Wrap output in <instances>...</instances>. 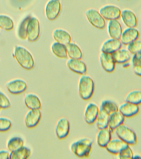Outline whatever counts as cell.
<instances>
[{
	"label": "cell",
	"instance_id": "obj_1",
	"mask_svg": "<svg viewBox=\"0 0 141 159\" xmlns=\"http://www.w3.org/2000/svg\"><path fill=\"white\" fill-rule=\"evenodd\" d=\"M93 140L88 138H83L73 142L70 150L73 154L80 158L88 157L91 152Z\"/></svg>",
	"mask_w": 141,
	"mask_h": 159
},
{
	"label": "cell",
	"instance_id": "obj_2",
	"mask_svg": "<svg viewBox=\"0 0 141 159\" xmlns=\"http://www.w3.org/2000/svg\"><path fill=\"white\" fill-rule=\"evenodd\" d=\"M95 84L90 76L82 75L78 84V91L80 98L84 100H88L92 97L95 91Z\"/></svg>",
	"mask_w": 141,
	"mask_h": 159
},
{
	"label": "cell",
	"instance_id": "obj_3",
	"mask_svg": "<svg viewBox=\"0 0 141 159\" xmlns=\"http://www.w3.org/2000/svg\"><path fill=\"white\" fill-rule=\"evenodd\" d=\"M15 57L24 69L30 70L34 68V62L30 52L21 46H16L14 50Z\"/></svg>",
	"mask_w": 141,
	"mask_h": 159
},
{
	"label": "cell",
	"instance_id": "obj_4",
	"mask_svg": "<svg viewBox=\"0 0 141 159\" xmlns=\"http://www.w3.org/2000/svg\"><path fill=\"white\" fill-rule=\"evenodd\" d=\"M114 131L117 138L129 145H135L137 143V135L131 128L123 124L117 127Z\"/></svg>",
	"mask_w": 141,
	"mask_h": 159
},
{
	"label": "cell",
	"instance_id": "obj_5",
	"mask_svg": "<svg viewBox=\"0 0 141 159\" xmlns=\"http://www.w3.org/2000/svg\"><path fill=\"white\" fill-rule=\"evenodd\" d=\"M85 14L88 20L94 27L102 30L106 27L104 19L96 9L91 8L86 10Z\"/></svg>",
	"mask_w": 141,
	"mask_h": 159
},
{
	"label": "cell",
	"instance_id": "obj_6",
	"mask_svg": "<svg viewBox=\"0 0 141 159\" xmlns=\"http://www.w3.org/2000/svg\"><path fill=\"white\" fill-rule=\"evenodd\" d=\"M99 12L104 19L109 21L118 19L121 17V11L118 6L108 4L101 7Z\"/></svg>",
	"mask_w": 141,
	"mask_h": 159
},
{
	"label": "cell",
	"instance_id": "obj_7",
	"mask_svg": "<svg viewBox=\"0 0 141 159\" xmlns=\"http://www.w3.org/2000/svg\"><path fill=\"white\" fill-rule=\"evenodd\" d=\"M61 4L60 0H49L45 7V14L49 20L56 19L61 11Z\"/></svg>",
	"mask_w": 141,
	"mask_h": 159
},
{
	"label": "cell",
	"instance_id": "obj_8",
	"mask_svg": "<svg viewBox=\"0 0 141 159\" xmlns=\"http://www.w3.org/2000/svg\"><path fill=\"white\" fill-rule=\"evenodd\" d=\"M27 38L29 42L36 41L40 34V25L37 19L31 17L27 27Z\"/></svg>",
	"mask_w": 141,
	"mask_h": 159
},
{
	"label": "cell",
	"instance_id": "obj_9",
	"mask_svg": "<svg viewBox=\"0 0 141 159\" xmlns=\"http://www.w3.org/2000/svg\"><path fill=\"white\" fill-rule=\"evenodd\" d=\"M55 133L60 140L65 139L68 135L70 130V124L68 119L65 117L60 118L57 122Z\"/></svg>",
	"mask_w": 141,
	"mask_h": 159
},
{
	"label": "cell",
	"instance_id": "obj_10",
	"mask_svg": "<svg viewBox=\"0 0 141 159\" xmlns=\"http://www.w3.org/2000/svg\"><path fill=\"white\" fill-rule=\"evenodd\" d=\"M8 92L13 94H22L26 90L27 84L25 81L20 79L10 81L6 84Z\"/></svg>",
	"mask_w": 141,
	"mask_h": 159
},
{
	"label": "cell",
	"instance_id": "obj_11",
	"mask_svg": "<svg viewBox=\"0 0 141 159\" xmlns=\"http://www.w3.org/2000/svg\"><path fill=\"white\" fill-rule=\"evenodd\" d=\"M42 118L40 109H30L27 113L24 119L26 126L28 129H33L36 127Z\"/></svg>",
	"mask_w": 141,
	"mask_h": 159
},
{
	"label": "cell",
	"instance_id": "obj_12",
	"mask_svg": "<svg viewBox=\"0 0 141 159\" xmlns=\"http://www.w3.org/2000/svg\"><path fill=\"white\" fill-rule=\"evenodd\" d=\"M99 111V107L93 102L87 104L84 112L85 121L89 125L94 124L96 121Z\"/></svg>",
	"mask_w": 141,
	"mask_h": 159
},
{
	"label": "cell",
	"instance_id": "obj_13",
	"mask_svg": "<svg viewBox=\"0 0 141 159\" xmlns=\"http://www.w3.org/2000/svg\"><path fill=\"white\" fill-rule=\"evenodd\" d=\"M99 61L101 66L106 72L111 73L114 71L116 63L111 54L101 52Z\"/></svg>",
	"mask_w": 141,
	"mask_h": 159
},
{
	"label": "cell",
	"instance_id": "obj_14",
	"mask_svg": "<svg viewBox=\"0 0 141 159\" xmlns=\"http://www.w3.org/2000/svg\"><path fill=\"white\" fill-rule=\"evenodd\" d=\"M139 36L138 30L135 28L128 27L122 31L120 37V41L122 44L127 45L129 43L138 39Z\"/></svg>",
	"mask_w": 141,
	"mask_h": 159
},
{
	"label": "cell",
	"instance_id": "obj_15",
	"mask_svg": "<svg viewBox=\"0 0 141 159\" xmlns=\"http://www.w3.org/2000/svg\"><path fill=\"white\" fill-rule=\"evenodd\" d=\"M118 111L125 117H132L138 114L139 111V105L125 102L118 107Z\"/></svg>",
	"mask_w": 141,
	"mask_h": 159
},
{
	"label": "cell",
	"instance_id": "obj_16",
	"mask_svg": "<svg viewBox=\"0 0 141 159\" xmlns=\"http://www.w3.org/2000/svg\"><path fill=\"white\" fill-rule=\"evenodd\" d=\"M66 65L70 70L75 73L81 75L86 74V66L85 62L81 59L70 58L67 61Z\"/></svg>",
	"mask_w": 141,
	"mask_h": 159
},
{
	"label": "cell",
	"instance_id": "obj_17",
	"mask_svg": "<svg viewBox=\"0 0 141 159\" xmlns=\"http://www.w3.org/2000/svg\"><path fill=\"white\" fill-rule=\"evenodd\" d=\"M122 43L119 39L111 38L103 42L101 48V52L104 53L112 54L116 51L121 49Z\"/></svg>",
	"mask_w": 141,
	"mask_h": 159
},
{
	"label": "cell",
	"instance_id": "obj_18",
	"mask_svg": "<svg viewBox=\"0 0 141 159\" xmlns=\"http://www.w3.org/2000/svg\"><path fill=\"white\" fill-rule=\"evenodd\" d=\"M121 17L122 22L127 27L135 28L137 27V20L135 14L133 11L125 9L121 12Z\"/></svg>",
	"mask_w": 141,
	"mask_h": 159
},
{
	"label": "cell",
	"instance_id": "obj_19",
	"mask_svg": "<svg viewBox=\"0 0 141 159\" xmlns=\"http://www.w3.org/2000/svg\"><path fill=\"white\" fill-rule=\"evenodd\" d=\"M127 145L121 139H111L109 142L106 145L105 148L110 153L114 155H117L122 149L127 147Z\"/></svg>",
	"mask_w": 141,
	"mask_h": 159
},
{
	"label": "cell",
	"instance_id": "obj_20",
	"mask_svg": "<svg viewBox=\"0 0 141 159\" xmlns=\"http://www.w3.org/2000/svg\"><path fill=\"white\" fill-rule=\"evenodd\" d=\"M108 32L111 38L120 39L122 34V26L117 20L108 21L107 26Z\"/></svg>",
	"mask_w": 141,
	"mask_h": 159
},
{
	"label": "cell",
	"instance_id": "obj_21",
	"mask_svg": "<svg viewBox=\"0 0 141 159\" xmlns=\"http://www.w3.org/2000/svg\"><path fill=\"white\" fill-rule=\"evenodd\" d=\"M112 134L108 127L99 129L96 138L97 145L101 148L106 147V145L112 139Z\"/></svg>",
	"mask_w": 141,
	"mask_h": 159
},
{
	"label": "cell",
	"instance_id": "obj_22",
	"mask_svg": "<svg viewBox=\"0 0 141 159\" xmlns=\"http://www.w3.org/2000/svg\"><path fill=\"white\" fill-rule=\"evenodd\" d=\"M125 119V117L118 110L111 113L109 116L108 127L112 131H114L117 127L123 124Z\"/></svg>",
	"mask_w": 141,
	"mask_h": 159
},
{
	"label": "cell",
	"instance_id": "obj_23",
	"mask_svg": "<svg viewBox=\"0 0 141 159\" xmlns=\"http://www.w3.org/2000/svg\"><path fill=\"white\" fill-rule=\"evenodd\" d=\"M53 37L55 42L66 46L71 42L70 34L65 30L56 29L53 33Z\"/></svg>",
	"mask_w": 141,
	"mask_h": 159
},
{
	"label": "cell",
	"instance_id": "obj_24",
	"mask_svg": "<svg viewBox=\"0 0 141 159\" xmlns=\"http://www.w3.org/2000/svg\"><path fill=\"white\" fill-rule=\"evenodd\" d=\"M24 102L29 109H40L42 103L39 97L33 93L26 94L24 98Z\"/></svg>",
	"mask_w": 141,
	"mask_h": 159
},
{
	"label": "cell",
	"instance_id": "obj_25",
	"mask_svg": "<svg viewBox=\"0 0 141 159\" xmlns=\"http://www.w3.org/2000/svg\"><path fill=\"white\" fill-rule=\"evenodd\" d=\"M109 114L102 108L99 107V111L96 121L98 129H101L108 127Z\"/></svg>",
	"mask_w": 141,
	"mask_h": 159
},
{
	"label": "cell",
	"instance_id": "obj_26",
	"mask_svg": "<svg viewBox=\"0 0 141 159\" xmlns=\"http://www.w3.org/2000/svg\"><path fill=\"white\" fill-rule=\"evenodd\" d=\"M68 57L72 59H81L82 52L80 47L74 42H71L65 46Z\"/></svg>",
	"mask_w": 141,
	"mask_h": 159
},
{
	"label": "cell",
	"instance_id": "obj_27",
	"mask_svg": "<svg viewBox=\"0 0 141 159\" xmlns=\"http://www.w3.org/2000/svg\"><path fill=\"white\" fill-rule=\"evenodd\" d=\"M116 63L123 64L128 62L131 58L130 55L127 50L121 49L118 50L111 54Z\"/></svg>",
	"mask_w": 141,
	"mask_h": 159
},
{
	"label": "cell",
	"instance_id": "obj_28",
	"mask_svg": "<svg viewBox=\"0 0 141 159\" xmlns=\"http://www.w3.org/2000/svg\"><path fill=\"white\" fill-rule=\"evenodd\" d=\"M31 150L27 147L23 146L15 151L11 152L9 159H26L30 156Z\"/></svg>",
	"mask_w": 141,
	"mask_h": 159
},
{
	"label": "cell",
	"instance_id": "obj_29",
	"mask_svg": "<svg viewBox=\"0 0 141 159\" xmlns=\"http://www.w3.org/2000/svg\"><path fill=\"white\" fill-rule=\"evenodd\" d=\"M51 50L53 53L58 58H68L66 47L64 45L55 42L51 45Z\"/></svg>",
	"mask_w": 141,
	"mask_h": 159
},
{
	"label": "cell",
	"instance_id": "obj_30",
	"mask_svg": "<svg viewBox=\"0 0 141 159\" xmlns=\"http://www.w3.org/2000/svg\"><path fill=\"white\" fill-rule=\"evenodd\" d=\"M125 101L127 102L139 105L141 102V91L136 89L129 92L126 95Z\"/></svg>",
	"mask_w": 141,
	"mask_h": 159
},
{
	"label": "cell",
	"instance_id": "obj_31",
	"mask_svg": "<svg viewBox=\"0 0 141 159\" xmlns=\"http://www.w3.org/2000/svg\"><path fill=\"white\" fill-rule=\"evenodd\" d=\"M24 146V141L20 137H13L8 140L7 147L10 152L15 151Z\"/></svg>",
	"mask_w": 141,
	"mask_h": 159
},
{
	"label": "cell",
	"instance_id": "obj_32",
	"mask_svg": "<svg viewBox=\"0 0 141 159\" xmlns=\"http://www.w3.org/2000/svg\"><path fill=\"white\" fill-rule=\"evenodd\" d=\"M31 18V16L26 17L20 24L18 29V35L20 39L25 40L27 38V27L28 22Z\"/></svg>",
	"mask_w": 141,
	"mask_h": 159
},
{
	"label": "cell",
	"instance_id": "obj_33",
	"mask_svg": "<svg viewBox=\"0 0 141 159\" xmlns=\"http://www.w3.org/2000/svg\"><path fill=\"white\" fill-rule=\"evenodd\" d=\"M13 20L7 16L0 15V27L5 30L10 31L14 28Z\"/></svg>",
	"mask_w": 141,
	"mask_h": 159
},
{
	"label": "cell",
	"instance_id": "obj_34",
	"mask_svg": "<svg viewBox=\"0 0 141 159\" xmlns=\"http://www.w3.org/2000/svg\"><path fill=\"white\" fill-rule=\"evenodd\" d=\"M100 107L102 108L109 114L118 111V106L115 102L110 100H104L101 102Z\"/></svg>",
	"mask_w": 141,
	"mask_h": 159
},
{
	"label": "cell",
	"instance_id": "obj_35",
	"mask_svg": "<svg viewBox=\"0 0 141 159\" xmlns=\"http://www.w3.org/2000/svg\"><path fill=\"white\" fill-rule=\"evenodd\" d=\"M116 155L117 158L120 159H133L134 153L132 149L130 147V145H127Z\"/></svg>",
	"mask_w": 141,
	"mask_h": 159
},
{
	"label": "cell",
	"instance_id": "obj_36",
	"mask_svg": "<svg viewBox=\"0 0 141 159\" xmlns=\"http://www.w3.org/2000/svg\"><path fill=\"white\" fill-rule=\"evenodd\" d=\"M127 50L132 54L141 52V42L139 40L134 41L127 45Z\"/></svg>",
	"mask_w": 141,
	"mask_h": 159
},
{
	"label": "cell",
	"instance_id": "obj_37",
	"mask_svg": "<svg viewBox=\"0 0 141 159\" xmlns=\"http://www.w3.org/2000/svg\"><path fill=\"white\" fill-rule=\"evenodd\" d=\"M12 121L6 117H0V132H5L9 130L12 126Z\"/></svg>",
	"mask_w": 141,
	"mask_h": 159
},
{
	"label": "cell",
	"instance_id": "obj_38",
	"mask_svg": "<svg viewBox=\"0 0 141 159\" xmlns=\"http://www.w3.org/2000/svg\"><path fill=\"white\" fill-rule=\"evenodd\" d=\"M11 107V103L9 98L4 93L0 91V109H7Z\"/></svg>",
	"mask_w": 141,
	"mask_h": 159
},
{
	"label": "cell",
	"instance_id": "obj_39",
	"mask_svg": "<svg viewBox=\"0 0 141 159\" xmlns=\"http://www.w3.org/2000/svg\"><path fill=\"white\" fill-rule=\"evenodd\" d=\"M132 64L133 67L141 65V52L133 54L132 58Z\"/></svg>",
	"mask_w": 141,
	"mask_h": 159
},
{
	"label": "cell",
	"instance_id": "obj_40",
	"mask_svg": "<svg viewBox=\"0 0 141 159\" xmlns=\"http://www.w3.org/2000/svg\"><path fill=\"white\" fill-rule=\"evenodd\" d=\"M10 152L7 150H0V159H9Z\"/></svg>",
	"mask_w": 141,
	"mask_h": 159
},
{
	"label": "cell",
	"instance_id": "obj_41",
	"mask_svg": "<svg viewBox=\"0 0 141 159\" xmlns=\"http://www.w3.org/2000/svg\"><path fill=\"white\" fill-rule=\"evenodd\" d=\"M133 71L134 74L140 77L141 74V66H136L133 67Z\"/></svg>",
	"mask_w": 141,
	"mask_h": 159
},
{
	"label": "cell",
	"instance_id": "obj_42",
	"mask_svg": "<svg viewBox=\"0 0 141 159\" xmlns=\"http://www.w3.org/2000/svg\"><path fill=\"white\" fill-rule=\"evenodd\" d=\"M123 67L124 68H128V67L130 66V64L129 63H128V62H126V63H123Z\"/></svg>",
	"mask_w": 141,
	"mask_h": 159
},
{
	"label": "cell",
	"instance_id": "obj_43",
	"mask_svg": "<svg viewBox=\"0 0 141 159\" xmlns=\"http://www.w3.org/2000/svg\"><path fill=\"white\" fill-rule=\"evenodd\" d=\"M141 158L140 155H138V154H136V155H134L133 158Z\"/></svg>",
	"mask_w": 141,
	"mask_h": 159
},
{
	"label": "cell",
	"instance_id": "obj_44",
	"mask_svg": "<svg viewBox=\"0 0 141 159\" xmlns=\"http://www.w3.org/2000/svg\"><path fill=\"white\" fill-rule=\"evenodd\" d=\"M1 110V109H0V110Z\"/></svg>",
	"mask_w": 141,
	"mask_h": 159
}]
</instances>
